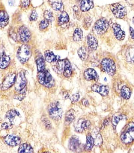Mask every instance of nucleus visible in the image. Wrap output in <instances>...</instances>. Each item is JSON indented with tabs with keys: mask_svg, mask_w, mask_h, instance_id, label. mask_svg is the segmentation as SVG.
<instances>
[{
	"mask_svg": "<svg viewBox=\"0 0 134 153\" xmlns=\"http://www.w3.org/2000/svg\"><path fill=\"white\" fill-rule=\"evenodd\" d=\"M54 69L57 73H63L64 76L65 77H70L72 74L70 62L67 59H59Z\"/></svg>",
	"mask_w": 134,
	"mask_h": 153,
	"instance_id": "1",
	"label": "nucleus"
},
{
	"mask_svg": "<svg viewBox=\"0 0 134 153\" xmlns=\"http://www.w3.org/2000/svg\"><path fill=\"white\" fill-rule=\"evenodd\" d=\"M38 81L41 84L50 88L54 86L55 81L50 72L47 70L39 72L38 74Z\"/></svg>",
	"mask_w": 134,
	"mask_h": 153,
	"instance_id": "2",
	"label": "nucleus"
},
{
	"mask_svg": "<svg viewBox=\"0 0 134 153\" xmlns=\"http://www.w3.org/2000/svg\"><path fill=\"white\" fill-rule=\"evenodd\" d=\"M48 111L51 118L55 121H58L62 117L63 110L58 102H53L49 106Z\"/></svg>",
	"mask_w": 134,
	"mask_h": 153,
	"instance_id": "3",
	"label": "nucleus"
},
{
	"mask_svg": "<svg viewBox=\"0 0 134 153\" xmlns=\"http://www.w3.org/2000/svg\"><path fill=\"white\" fill-rule=\"evenodd\" d=\"M18 59L21 63L24 64L28 61L31 56V49L26 45H23L19 48L17 52Z\"/></svg>",
	"mask_w": 134,
	"mask_h": 153,
	"instance_id": "4",
	"label": "nucleus"
},
{
	"mask_svg": "<svg viewBox=\"0 0 134 153\" xmlns=\"http://www.w3.org/2000/svg\"><path fill=\"white\" fill-rule=\"evenodd\" d=\"M101 67L103 71L110 76H113L116 72L115 64L113 60L106 58L103 59L101 62Z\"/></svg>",
	"mask_w": 134,
	"mask_h": 153,
	"instance_id": "5",
	"label": "nucleus"
},
{
	"mask_svg": "<svg viewBox=\"0 0 134 153\" xmlns=\"http://www.w3.org/2000/svg\"><path fill=\"white\" fill-rule=\"evenodd\" d=\"M134 124L130 123L127 126L125 130L121 134L120 139L123 143L128 144L134 140Z\"/></svg>",
	"mask_w": 134,
	"mask_h": 153,
	"instance_id": "6",
	"label": "nucleus"
},
{
	"mask_svg": "<svg viewBox=\"0 0 134 153\" xmlns=\"http://www.w3.org/2000/svg\"><path fill=\"white\" fill-rule=\"evenodd\" d=\"M110 9L115 17L118 19H123L127 14L126 8L120 3L112 4Z\"/></svg>",
	"mask_w": 134,
	"mask_h": 153,
	"instance_id": "7",
	"label": "nucleus"
},
{
	"mask_svg": "<svg viewBox=\"0 0 134 153\" xmlns=\"http://www.w3.org/2000/svg\"><path fill=\"white\" fill-rule=\"evenodd\" d=\"M109 27V22L107 19L103 18L96 22L94 25V30L98 35H102L107 31Z\"/></svg>",
	"mask_w": 134,
	"mask_h": 153,
	"instance_id": "8",
	"label": "nucleus"
},
{
	"mask_svg": "<svg viewBox=\"0 0 134 153\" xmlns=\"http://www.w3.org/2000/svg\"><path fill=\"white\" fill-rule=\"evenodd\" d=\"M17 76L15 73H11L5 77L3 81L1 88L3 90H6L10 88L16 82Z\"/></svg>",
	"mask_w": 134,
	"mask_h": 153,
	"instance_id": "9",
	"label": "nucleus"
},
{
	"mask_svg": "<svg viewBox=\"0 0 134 153\" xmlns=\"http://www.w3.org/2000/svg\"><path fill=\"white\" fill-rule=\"evenodd\" d=\"M90 126L91 123L90 121L83 119L79 120L74 126L75 130L78 133H82Z\"/></svg>",
	"mask_w": 134,
	"mask_h": 153,
	"instance_id": "10",
	"label": "nucleus"
},
{
	"mask_svg": "<svg viewBox=\"0 0 134 153\" xmlns=\"http://www.w3.org/2000/svg\"><path fill=\"white\" fill-rule=\"evenodd\" d=\"M18 33L20 39L23 43H26L31 40V33L27 27L25 26L20 27L19 28Z\"/></svg>",
	"mask_w": 134,
	"mask_h": 153,
	"instance_id": "11",
	"label": "nucleus"
},
{
	"mask_svg": "<svg viewBox=\"0 0 134 153\" xmlns=\"http://www.w3.org/2000/svg\"><path fill=\"white\" fill-rule=\"evenodd\" d=\"M15 88L18 91H22L25 88L27 84V80L24 72L19 74L17 79H16Z\"/></svg>",
	"mask_w": 134,
	"mask_h": 153,
	"instance_id": "12",
	"label": "nucleus"
},
{
	"mask_svg": "<svg viewBox=\"0 0 134 153\" xmlns=\"http://www.w3.org/2000/svg\"><path fill=\"white\" fill-rule=\"evenodd\" d=\"M5 143L12 147L17 146L21 143V139L18 136L14 135H8L4 138Z\"/></svg>",
	"mask_w": 134,
	"mask_h": 153,
	"instance_id": "13",
	"label": "nucleus"
},
{
	"mask_svg": "<svg viewBox=\"0 0 134 153\" xmlns=\"http://www.w3.org/2000/svg\"><path fill=\"white\" fill-rule=\"evenodd\" d=\"M84 77L88 81L94 80L95 81H97L99 79L97 73L95 70L91 68H89L85 71Z\"/></svg>",
	"mask_w": 134,
	"mask_h": 153,
	"instance_id": "14",
	"label": "nucleus"
},
{
	"mask_svg": "<svg viewBox=\"0 0 134 153\" xmlns=\"http://www.w3.org/2000/svg\"><path fill=\"white\" fill-rule=\"evenodd\" d=\"M115 37L119 41L124 40L125 38V32L122 30L119 24H114L112 26Z\"/></svg>",
	"mask_w": 134,
	"mask_h": 153,
	"instance_id": "15",
	"label": "nucleus"
},
{
	"mask_svg": "<svg viewBox=\"0 0 134 153\" xmlns=\"http://www.w3.org/2000/svg\"><path fill=\"white\" fill-rule=\"evenodd\" d=\"M80 146V143L78 137L73 136L70 139L68 147L72 151H76L79 150Z\"/></svg>",
	"mask_w": 134,
	"mask_h": 153,
	"instance_id": "16",
	"label": "nucleus"
},
{
	"mask_svg": "<svg viewBox=\"0 0 134 153\" xmlns=\"http://www.w3.org/2000/svg\"><path fill=\"white\" fill-rule=\"evenodd\" d=\"M91 89L93 91L100 94L103 96H106L109 93V87L107 85H99L95 84L92 86Z\"/></svg>",
	"mask_w": 134,
	"mask_h": 153,
	"instance_id": "17",
	"label": "nucleus"
},
{
	"mask_svg": "<svg viewBox=\"0 0 134 153\" xmlns=\"http://www.w3.org/2000/svg\"><path fill=\"white\" fill-rule=\"evenodd\" d=\"M94 7L93 0H80V8L82 11L86 12L92 9Z\"/></svg>",
	"mask_w": 134,
	"mask_h": 153,
	"instance_id": "18",
	"label": "nucleus"
},
{
	"mask_svg": "<svg viewBox=\"0 0 134 153\" xmlns=\"http://www.w3.org/2000/svg\"><path fill=\"white\" fill-rule=\"evenodd\" d=\"M87 42L88 47L90 50L95 51L97 48L98 40L93 35L91 34L88 35L87 37Z\"/></svg>",
	"mask_w": 134,
	"mask_h": 153,
	"instance_id": "19",
	"label": "nucleus"
},
{
	"mask_svg": "<svg viewBox=\"0 0 134 153\" xmlns=\"http://www.w3.org/2000/svg\"><path fill=\"white\" fill-rule=\"evenodd\" d=\"M10 57L3 52L0 56V68L4 69L7 68L10 64Z\"/></svg>",
	"mask_w": 134,
	"mask_h": 153,
	"instance_id": "20",
	"label": "nucleus"
},
{
	"mask_svg": "<svg viewBox=\"0 0 134 153\" xmlns=\"http://www.w3.org/2000/svg\"><path fill=\"white\" fill-rule=\"evenodd\" d=\"M9 22V16L7 12L2 10L0 11V27L4 28Z\"/></svg>",
	"mask_w": 134,
	"mask_h": 153,
	"instance_id": "21",
	"label": "nucleus"
},
{
	"mask_svg": "<svg viewBox=\"0 0 134 153\" xmlns=\"http://www.w3.org/2000/svg\"><path fill=\"white\" fill-rule=\"evenodd\" d=\"M45 57L46 61L49 63L55 62L59 60L58 56L55 55L52 52L50 51H47L45 52Z\"/></svg>",
	"mask_w": 134,
	"mask_h": 153,
	"instance_id": "22",
	"label": "nucleus"
},
{
	"mask_svg": "<svg viewBox=\"0 0 134 153\" xmlns=\"http://www.w3.org/2000/svg\"><path fill=\"white\" fill-rule=\"evenodd\" d=\"M49 1L52 8L54 10L61 11L63 9V4L61 0H50Z\"/></svg>",
	"mask_w": 134,
	"mask_h": 153,
	"instance_id": "23",
	"label": "nucleus"
},
{
	"mask_svg": "<svg viewBox=\"0 0 134 153\" xmlns=\"http://www.w3.org/2000/svg\"><path fill=\"white\" fill-rule=\"evenodd\" d=\"M69 21V17L68 13L65 11L61 12L58 17V22L59 25H64L68 23Z\"/></svg>",
	"mask_w": 134,
	"mask_h": 153,
	"instance_id": "24",
	"label": "nucleus"
},
{
	"mask_svg": "<svg viewBox=\"0 0 134 153\" xmlns=\"http://www.w3.org/2000/svg\"><path fill=\"white\" fill-rule=\"evenodd\" d=\"M19 116V113L17 111L15 110H9L6 114L7 118L11 123H14L16 117Z\"/></svg>",
	"mask_w": 134,
	"mask_h": 153,
	"instance_id": "25",
	"label": "nucleus"
},
{
	"mask_svg": "<svg viewBox=\"0 0 134 153\" xmlns=\"http://www.w3.org/2000/svg\"><path fill=\"white\" fill-rule=\"evenodd\" d=\"M75 118V113L74 110L73 109H70L68 111L65 115V123L67 125H69L73 122Z\"/></svg>",
	"mask_w": 134,
	"mask_h": 153,
	"instance_id": "26",
	"label": "nucleus"
},
{
	"mask_svg": "<svg viewBox=\"0 0 134 153\" xmlns=\"http://www.w3.org/2000/svg\"><path fill=\"white\" fill-rule=\"evenodd\" d=\"M78 54L82 61H85L88 58V51L85 46H82L79 49L78 51Z\"/></svg>",
	"mask_w": 134,
	"mask_h": 153,
	"instance_id": "27",
	"label": "nucleus"
},
{
	"mask_svg": "<svg viewBox=\"0 0 134 153\" xmlns=\"http://www.w3.org/2000/svg\"><path fill=\"white\" fill-rule=\"evenodd\" d=\"M34 149L32 146L27 143H23L20 146L19 149V153H33Z\"/></svg>",
	"mask_w": 134,
	"mask_h": 153,
	"instance_id": "28",
	"label": "nucleus"
},
{
	"mask_svg": "<svg viewBox=\"0 0 134 153\" xmlns=\"http://www.w3.org/2000/svg\"><path fill=\"white\" fill-rule=\"evenodd\" d=\"M83 36V32L81 29L76 28L73 34V40L75 42H80L82 39Z\"/></svg>",
	"mask_w": 134,
	"mask_h": 153,
	"instance_id": "29",
	"label": "nucleus"
},
{
	"mask_svg": "<svg viewBox=\"0 0 134 153\" xmlns=\"http://www.w3.org/2000/svg\"><path fill=\"white\" fill-rule=\"evenodd\" d=\"M36 64L38 72H41L45 70V63L43 56H39L37 59Z\"/></svg>",
	"mask_w": 134,
	"mask_h": 153,
	"instance_id": "30",
	"label": "nucleus"
},
{
	"mask_svg": "<svg viewBox=\"0 0 134 153\" xmlns=\"http://www.w3.org/2000/svg\"><path fill=\"white\" fill-rule=\"evenodd\" d=\"M121 93L123 98L124 99L128 100L130 98L132 95V91L130 88L124 86L121 89Z\"/></svg>",
	"mask_w": 134,
	"mask_h": 153,
	"instance_id": "31",
	"label": "nucleus"
},
{
	"mask_svg": "<svg viewBox=\"0 0 134 153\" xmlns=\"http://www.w3.org/2000/svg\"><path fill=\"white\" fill-rule=\"evenodd\" d=\"M127 119L126 116L123 114H119L118 115H114L112 117V122L113 126L116 128L117 126L121 120Z\"/></svg>",
	"mask_w": 134,
	"mask_h": 153,
	"instance_id": "32",
	"label": "nucleus"
},
{
	"mask_svg": "<svg viewBox=\"0 0 134 153\" xmlns=\"http://www.w3.org/2000/svg\"><path fill=\"white\" fill-rule=\"evenodd\" d=\"M94 145V140L92 136L90 134H88L87 136V144L85 147L86 151H90L92 149Z\"/></svg>",
	"mask_w": 134,
	"mask_h": 153,
	"instance_id": "33",
	"label": "nucleus"
},
{
	"mask_svg": "<svg viewBox=\"0 0 134 153\" xmlns=\"http://www.w3.org/2000/svg\"><path fill=\"white\" fill-rule=\"evenodd\" d=\"M94 140V145L97 146H100L102 144L103 140L102 137L100 134L97 133L94 136V138H93Z\"/></svg>",
	"mask_w": 134,
	"mask_h": 153,
	"instance_id": "34",
	"label": "nucleus"
},
{
	"mask_svg": "<svg viewBox=\"0 0 134 153\" xmlns=\"http://www.w3.org/2000/svg\"><path fill=\"white\" fill-rule=\"evenodd\" d=\"M43 16L45 19L48 20L49 23L51 22L54 20V16L53 13L50 10H46L44 12Z\"/></svg>",
	"mask_w": 134,
	"mask_h": 153,
	"instance_id": "35",
	"label": "nucleus"
},
{
	"mask_svg": "<svg viewBox=\"0 0 134 153\" xmlns=\"http://www.w3.org/2000/svg\"><path fill=\"white\" fill-rule=\"evenodd\" d=\"M49 22L48 20L44 19V20H42L39 24L40 30H43L46 29L49 26Z\"/></svg>",
	"mask_w": 134,
	"mask_h": 153,
	"instance_id": "36",
	"label": "nucleus"
},
{
	"mask_svg": "<svg viewBox=\"0 0 134 153\" xmlns=\"http://www.w3.org/2000/svg\"><path fill=\"white\" fill-rule=\"evenodd\" d=\"M19 92L18 94L16 96V98L20 101L22 100L26 95L25 88H24L21 91H19Z\"/></svg>",
	"mask_w": 134,
	"mask_h": 153,
	"instance_id": "37",
	"label": "nucleus"
},
{
	"mask_svg": "<svg viewBox=\"0 0 134 153\" xmlns=\"http://www.w3.org/2000/svg\"><path fill=\"white\" fill-rule=\"evenodd\" d=\"M92 22V19L90 17H87L84 20V27L85 29H87L90 26Z\"/></svg>",
	"mask_w": 134,
	"mask_h": 153,
	"instance_id": "38",
	"label": "nucleus"
},
{
	"mask_svg": "<svg viewBox=\"0 0 134 153\" xmlns=\"http://www.w3.org/2000/svg\"><path fill=\"white\" fill-rule=\"evenodd\" d=\"M38 18V14L35 10H33L30 17V20L31 21H35Z\"/></svg>",
	"mask_w": 134,
	"mask_h": 153,
	"instance_id": "39",
	"label": "nucleus"
},
{
	"mask_svg": "<svg viewBox=\"0 0 134 153\" xmlns=\"http://www.w3.org/2000/svg\"><path fill=\"white\" fill-rule=\"evenodd\" d=\"M80 97V95L79 93H76L72 95L70 98V100L72 103H75L79 101Z\"/></svg>",
	"mask_w": 134,
	"mask_h": 153,
	"instance_id": "40",
	"label": "nucleus"
},
{
	"mask_svg": "<svg viewBox=\"0 0 134 153\" xmlns=\"http://www.w3.org/2000/svg\"><path fill=\"white\" fill-rule=\"evenodd\" d=\"M21 6L23 8H27L29 6L30 0H20Z\"/></svg>",
	"mask_w": 134,
	"mask_h": 153,
	"instance_id": "41",
	"label": "nucleus"
},
{
	"mask_svg": "<svg viewBox=\"0 0 134 153\" xmlns=\"http://www.w3.org/2000/svg\"><path fill=\"white\" fill-rule=\"evenodd\" d=\"M43 122L46 129H50L51 128V123H50V121L47 119L45 118L44 119H43Z\"/></svg>",
	"mask_w": 134,
	"mask_h": 153,
	"instance_id": "42",
	"label": "nucleus"
},
{
	"mask_svg": "<svg viewBox=\"0 0 134 153\" xmlns=\"http://www.w3.org/2000/svg\"><path fill=\"white\" fill-rule=\"evenodd\" d=\"M11 125L8 123H5L2 125V128L4 129H8L11 128Z\"/></svg>",
	"mask_w": 134,
	"mask_h": 153,
	"instance_id": "43",
	"label": "nucleus"
},
{
	"mask_svg": "<svg viewBox=\"0 0 134 153\" xmlns=\"http://www.w3.org/2000/svg\"><path fill=\"white\" fill-rule=\"evenodd\" d=\"M82 103L83 105L85 106H88L89 105L88 101L86 99H83L82 100Z\"/></svg>",
	"mask_w": 134,
	"mask_h": 153,
	"instance_id": "44",
	"label": "nucleus"
},
{
	"mask_svg": "<svg viewBox=\"0 0 134 153\" xmlns=\"http://www.w3.org/2000/svg\"><path fill=\"white\" fill-rule=\"evenodd\" d=\"M130 34L132 39H134V30L132 27H130Z\"/></svg>",
	"mask_w": 134,
	"mask_h": 153,
	"instance_id": "45",
	"label": "nucleus"
},
{
	"mask_svg": "<svg viewBox=\"0 0 134 153\" xmlns=\"http://www.w3.org/2000/svg\"><path fill=\"white\" fill-rule=\"evenodd\" d=\"M15 0H8V4L10 6H13Z\"/></svg>",
	"mask_w": 134,
	"mask_h": 153,
	"instance_id": "46",
	"label": "nucleus"
},
{
	"mask_svg": "<svg viewBox=\"0 0 134 153\" xmlns=\"http://www.w3.org/2000/svg\"><path fill=\"white\" fill-rule=\"evenodd\" d=\"M78 1H80V0H78Z\"/></svg>",
	"mask_w": 134,
	"mask_h": 153,
	"instance_id": "47",
	"label": "nucleus"
}]
</instances>
